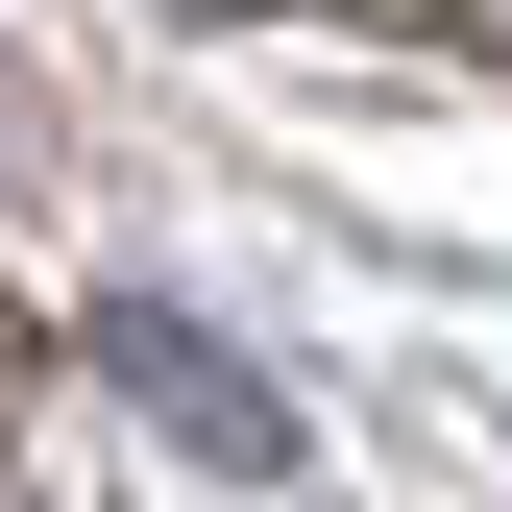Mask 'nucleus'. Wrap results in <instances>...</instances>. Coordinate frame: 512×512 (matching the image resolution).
Wrapping results in <instances>:
<instances>
[{"mask_svg":"<svg viewBox=\"0 0 512 512\" xmlns=\"http://www.w3.org/2000/svg\"><path fill=\"white\" fill-rule=\"evenodd\" d=\"M98 366H122V391H147L171 439H196V464H244V488H269V464H293V415H269V391H244V366L196 342V317H147V293H122V317H98Z\"/></svg>","mask_w":512,"mask_h":512,"instance_id":"f257e3e1","label":"nucleus"},{"mask_svg":"<svg viewBox=\"0 0 512 512\" xmlns=\"http://www.w3.org/2000/svg\"><path fill=\"white\" fill-rule=\"evenodd\" d=\"M0 512H98L74 439H49V391H25V342H0Z\"/></svg>","mask_w":512,"mask_h":512,"instance_id":"f03ea898","label":"nucleus"}]
</instances>
